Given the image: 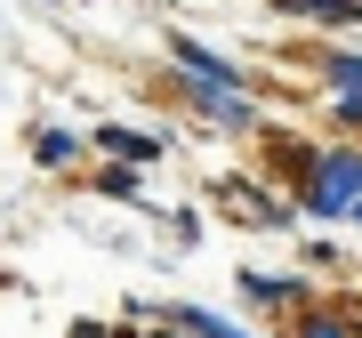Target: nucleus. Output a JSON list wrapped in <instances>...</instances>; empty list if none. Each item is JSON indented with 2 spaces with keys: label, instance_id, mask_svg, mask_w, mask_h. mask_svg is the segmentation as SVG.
<instances>
[{
  "label": "nucleus",
  "instance_id": "5",
  "mask_svg": "<svg viewBox=\"0 0 362 338\" xmlns=\"http://www.w3.org/2000/svg\"><path fill=\"white\" fill-rule=\"evenodd\" d=\"M177 330H194V338H242L233 322H218V314H202V306H177Z\"/></svg>",
  "mask_w": 362,
  "mask_h": 338
},
{
  "label": "nucleus",
  "instance_id": "9",
  "mask_svg": "<svg viewBox=\"0 0 362 338\" xmlns=\"http://www.w3.org/2000/svg\"><path fill=\"white\" fill-rule=\"evenodd\" d=\"M354 218H362V202H354Z\"/></svg>",
  "mask_w": 362,
  "mask_h": 338
},
{
  "label": "nucleus",
  "instance_id": "2",
  "mask_svg": "<svg viewBox=\"0 0 362 338\" xmlns=\"http://www.w3.org/2000/svg\"><path fill=\"white\" fill-rule=\"evenodd\" d=\"M185 97H194L202 113H218L226 129H250V97L233 89V81H218V73H185Z\"/></svg>",
  "mask_w": 362,
  "mask_h": 338
},
{
  "label": "nucleus",
  "instance_id": "8",
  "mask_svg": "<svg viewBox=\"0 0 362 338\" xmlns=\"http://www.w3.org/2000/svg\"><path fill=\"white\" fill-rule=\"evenodd\" d=\"M306 338H346V322H330V314H314V322H306Z\"/></svg>",
  "mask_w": 362,
  "mask_h": 338
},
{
  "label": "nucleus",
  "instance_id": "6",
  "mask_svg": "<svg viewBox=\"0 0 362 338\" xmlns=\"http://www.w3.org/2000/svg\"><path fill=\"white\" fill-rule=\"evenodd\" d=\"M338 97H346V113H362V57H338Z\"/></svg>",
  "mask_w": 362,
  "mask_h": 338
},
{
  "label": "nucleus",
  "instance_id": "4",
  "mask_svg": "<svg viewBox=\"0 0 362 338\" xmlns=\"http://www.w3.org/2000/svg\"><path fill=\"white\" fill-rule=\"evenodd\" d=\"M274 8H290V16H322V25H354V0H274Z\"/></svg>",
  "mask_w": 362,
  "mask_h": 338
},
{
  "label": "nucleus",
  "instance_id": "1",
  "mask_svg": "<svg viewBox=\"0 0 362 338\" xmlns=\"http://www.w3.org/2000/svg\"><path fill=\"white\" fill-rule=\"evenodd\" d=\"M354 202H362V153H330L314 169V185H306V209L338 218V209H354Z\"/></svg>",
  "mask_w": 362,
  "mask_h": 338
},
{
  "label": "nucleus",
  "instance_id": "3",
  "mask_svg": "<svg viewBox=\"0 0 362 338\" xmlns=\"http://www.w3.org/2000/svg\"><path fill=\"white\" fill-rule=\"evenodd\" d=\"M105 153H121V161H153L161 153V137H145V129H97Z\"/></svg>",
  "mask_w": 362,
  "mask_h": 338
},
{
  "label": "nucleus",
  "instance_id": "7",
  "mask_svg": "<svg viewBox=\"0 0 362 338\" xmlns=\"http://www.w3.org/2000/svg\"><path fill=\"white\" fill-rule=\"evenodd\" d=\"M73 145H81L73 129H40V137H33V153H40V161H73Z\"/></svg>",
  "mask_w": 362,
  "mask_h": 338
}]
</instances>
